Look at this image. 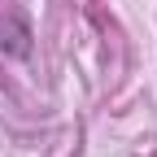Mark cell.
I'll return each mask as SVG.
<instances>
[{"instance_id": "obj_1", "label": "cell", "mask_w": 157, "mask_h": 157, "mask_svg": "<svg viewBox=\"0 0 157 157\" xmlns=\"http://www.w3.org/2000/svg\"><path fill=\"white\" fill-rule=\"evenodd\" d=\"M31 22L17 13H0V52L9 57H31Z\"/></svg>"}]
</instances>
